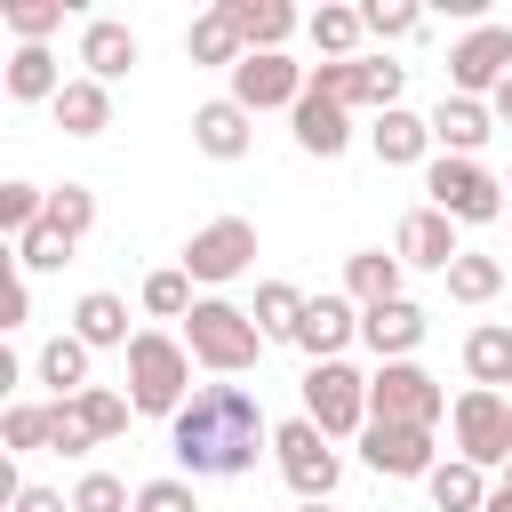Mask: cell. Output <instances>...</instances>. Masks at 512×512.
<instances>
[{
    "label": "cell",
    "instance_id": "34",
    "mask_svg": "<svg viewBox=\"0 0 512 512\" xmlns=\"http://www.w3.org/2000/svg\"><path fill=\"white\" fill-rule=\"evenodd\" d=\"M0 24L16 32V48H48V32L64 24V0H8Z\"/></svg>",
    "mask_w": 512,
    "mask_h": 512
},
{
    "label": "cell",
    "instance_id": "3",
    "mask_svg": "<svg viewBox=\"0 0 512 512\" xmlns=\"http://www.w3.org/2000/svg\"><path fill=\"white\" fill-rule=\"evenodd\" d=\"M184 344H192V360L216 368V376H248V368L264 360L256 312H240V304H224V296H200V304L184 312Z\"/></svg>",
    "mask_w": 512,
    "mask_h": 512
},
{
    "label": "cell",
    "instance_id": "35",
    "mask_svg": "<svg viewBox=\"0 0 512 512\" xmlns=\"http://www.w3.org/2000/svg\"><path fill=\"white\" fill-rule=\"evenodd\" d=\"M48 432H56V400L40 408V400H16L8 416H0V440L16 448V456H32V448H48Z\"/></svg>",
    "mask_w": 512,
    "mask_h": 512
},
{
    "label": "cell",
    "instance_id": "38",
    "mask_svg": "<svg viewBox=\"0 0 512 512\" xmlns=\"http://www.w3.org/2000/svg\"><path fill=\"white\" fill-rule=\"evenodd\" d=\"M48 224H56L64 240H88V224H96V192H88V184H56V192H48Z\"/></svg>",
    "mask_w": 512,
    "mask_h": 512
},
{
    "label": "cell",
    "instance_id": "25",
    "mask_svg": "<svg viewBox=\"0 0 512 512\" xmlns=\"http://www.w3.org/2000/svg\"><path fill=\"white\" fill-rule=\"evenodd\" d=\"M464 376H472L480 392H504V384H512V328H504V320H480V328L464 336Z\"/></svg>",
    "mask_w": 512,
    "mask_h": 512
},
{
    "label": "cell",
    "instance_id": "43",
    "mask_svg": "<svg viewBox=\"0 0 512 512\" xmlns=\"http://www.w3.org/2000/svg\"><path fill=\"white\" fill-rule=\"evenodd\" d=\"M136 512H200V496H192V480L168 472V480H144L136 488Z\"/></svg>",
    "mask_w": 512,
    "mask_h": 512
},
{
    "label": "cell",
    "instance_id": "39",
    "mask_svg": "<svg viewBox=\"0 0 512 512\" xmlns=\"http://www.w3.org/2000/svg\"><path fill=\"white\" fill-rule=\"evenodd\" d=\"M40 216H48V192H40V184H24V176H16V184H0V232H16V240H24Z\"/></svg>",
    "mask_w": 512,
    "mask_h": 512
},
{
    "label": "cell",
    "instance_id": "24",
    "mask_svg": "<svg viewBox=\"0 0 512 512\" xmlns=\"http://www.w3.org/2000/svg\"><path fill=\"white\" fill-rule=\"evenodd\" d=\"M400 256H384V248H360V256H344V296L360 304V312H376V304H392L400 296Z\"/></svg>",
    "mask_w": 512,
    "mask_h": 512
},
{
    "label": "cell",
    "instance_id": "16",
    "mask_svg": "<svg viewBox=\"0 0 512 512\" xmlns=\"http://www.w3.org/2000/svg\"><path fill=\"white\" fill-rule=\"evenodd\" d=\"M368 144H376V160L384 168H432V112H376V128H368Z\"/></svg>",
    "mask_w": 512,
    "mask_h": 512
},
{
    "label": "cell",
    "instance_id": "41",
    "mask_svg": "<svg viewBox=\"0 0 512 512\" xmlns=\"http://www.w3.org/2000/svg\"><path fill=\"white\" fill-rule=\"evenodd\" d=\"M72 512H136V496H128V480H112V472H88V480L72 488Z\"/></svg>",
    "mask_w": 512,
    "mask_h": 512
},
{
    "label": "cell",
    "instance_id": "22",
    "mask_svg": "<svg viewBox=\"0 0 512 512\" xmlns=\"http://www.w3.org/2000/svg\"><path fill=\"white\" fill-rule=\"evenodd\" d=\"M72 336L88 344V352H128L136 336H128V304L112 296V288H88L80 304H72Z\"/></svg>",
    "mask_w": 512,
    "mask_h": 512
},
{
    "label": "cell",
    "instance_id": "19",
    "mask_svg": "<svg viewBox=\"0 0 512 512\" xmlns=\"http://www.w3.org/2000/svg\"><path fill=\"white\" fill-rule=\"evenodd\" d=\"M488 136H496V112H488V104H472V96H440V104H432V144H440L448 160H472Z\"/></svg>",
    "mask_w": 512,
    "mask_h": 512
},
{
    "label": "cell",
    "instance_id": "44",
    "mask_svg": "<svg viewBox=\"0 0 512 512\" xmlns=\"http://www.w3.org/2000/svg\"><path fill=\"white\" fill-rule=\"evenodd\" d=\"M48 448H56V456H88V448H96V432L80 424L72 400H56V432H48Z\"/></svg>",
    "mask_w": 512,
    "mask_h": 512
},
{
    "label": "cell",
    "instance_id": "14",
    "mask_svg": "<svg viewBox=\"0 0 512 512\" xmlns=\"http://www.w3.org/2000/svg\"><path fill=\"white\" fill-rule=\"evenodd\" d=\"M392 256H400V264H416V272H440V280H448V264L464 256L456 216H440L432 200H424V208H408V216H400V232H392Z\"/></svg>",
    "mask_w": 512,
    "mask_h": 512
},
{
    "label": "cell",
    "instance_id": "4",
    "mask_svg": "<svg viewBox=\"0 0 512 512\" xmlns=\"http://www.w3.org/2000/svg\"><path fill=\"white\" fill-rule=\"evenodd\" d=\"M272 456H280V480L296 488V504H328L336 480H344V456H336V440H328L312 416H288V424L272 432Z\"/></svg>",
    "mask_w": 512,
    "mask_h": 512
},
{
    "label": "cell",
    "instance_id": "48",
    "mask_svg": "<svg viewBox=\"0 0 512 512\" xmlns=\"http://www.w3.org/2000/svg\"><path fill=\"white\" fill-rule=\"evenodd\" d=\"M488 112H496V120H504V128H512V80H504V88H496V96H488Z\"/></svg>",
    "mask_w": 512,
    "mask_h": 512
},
{
    "label": "cell",
    "instance_id": "29",
    "mask_svg": "<svg viewBox=\"0 0 512 512\" xmlns=\"http://www.w3.org/2000/svg\"><path fill=\"white\" fill-rule=\"evenodd\" d=\"M424 488H432V504H440V512H488V488H496V480H488L480 464H464V456H456V464H440Z\"/></svg>",
    "mask_w": 512,
    "mask_h": 512
},
{
    "label": "cell",
    "instance_id": "42",
    "mask_svg": "<svg viewBox=\"0 0 512 512\" xmlns=\"http://www.w3.org/2000/svg\"><path fill=\"white\" fill-rule=\"evenodd\" d=\"M360 24H368L376 40H408V32L424 24V8H408V0H368V8H360Z\"/></svg>",
    "mask_w": 512,
    "mask_h": 512
},
{
    "label": "cell",
    "instance_id": "32",
    "mask_svg": "<svg viewBox=\"0 0 512 512\" xmlns=\"http://www.w3.org/2000/svg\"><path fill=\"white\" fill-rule=\"evenodd\" d=\"M304 304H312V296H304L296 280H264V288H256V328L296 344V320H304Z\"/></svg>",
    "mask_w": 512,
    "mask_h": 512
},
{
    "label": "cell",
    "instance_id": "31",
    "mask_svg": "<svg viewBox=\"0 0 512 512\" xmlns=\"http://www.w3.org/2000/svg\"><path fill=\"white\" fill-rule=\"evenodd\" d=\"M184 56H192V64H224V72H232L248 48H240L232 16H224V8H208V16H192V32H184Z\"/></svg>",
    "mask_w": 512,
    "mask_h": 512
},
{
    "label": "cell",
    "instance_id": "30",
    "mask_svg": "<svg viewBox=\"0 0 512 512\" xmlns=\"http://www.w3.org/2000/svg\"><path fill=\"white\" fill-rule=\"evenodd\" d=\"M304 32H312V48H320V64H344V56H360V8H312L304 16Z\"/></svg>",
    "mask_w": 512,
    "mask_h": 512
},
{
    "label": "cell",
    "instance_id": "28",
    "mask_svg": "<svg viewBox=\"0 0 512 512\" xmlns=\"http://www.w3.org/2000/svg\"><path fill=\"white\" fill-rule=\"evenodd\" d=\"M40 384H56V400H80V392H88V344H80L72 328L40 344Z\"/></svg>",
    "mask_w": 512,
    "mask_h": 512
},
{
    "label": "cell",
    "instance_id": "26",
    "mask_svg": "<svg viewBox=\"0 0 512 512\" xmlns=\"http://www.w3.org/2000/svg\"><path fill=\"white\" fill-rule=\"evenodd\" d=\"M48 112H56L64 136H104V128H112V88H104V80H64V96H56Z\"/></svg>",
    "mask_w": 512,
    "mask_h": 512
},
{
    "label": "cell",
    "instance_id": "6",
    "mask_svg": "<svg viewBox=\"0 0 512 512\" xmlns=\"http://www.w3.org/2000/svg\"><path fill=\"white\" fill-rule=\"evenodd\" d=\"M424 192H432V208L456 216V224H496V216H504V176H488L480 160H448V152H432Z\"/></svg>",
    "mask_w": 512,
    "mask_h": 512
},
{
    "label": "cell",
    "instance_id": "49",
    "mask_svg": "<svg viewBox=\"0 0 512 512\" xmlns=\"http://www.w3.org/2000/svg\"><path fill=\"white\" fill-rule=\"evenodd\" d=\"M296 512H328V504H296Z\"/></svg>",
    "mask_w": 512,
    "mask_h": 512
},
{
    "label": "cell",
    "instance_id": "21",
    "mask_svg": "<svg viewBox=\"0 0 512 512\" xmlns=\"http://www.w3.org/2000/svg\"><path fill=\"white\" fill-rule=\"evenodd\" d=\"M288 120H296V144H304L312 160H336V152L352 144V112H344V104H328L320 88H304V104H296Z\"/></svg>",
    "mask_w": 512,
    "mask_h": 512
},
{
    "label": "cell",
    "instance_id": "45",
    "mask_svg": "<svg viewBox=\"0 0 512 512\" xmlns=\"http://www.w3.org/2000/svg\"><path fill=\"white\" fill-rule=\"evenodd\" d=\"M0 312H8L0 328H24V320H32V272H8V296H0Z\"/></svg>",
    "mask_w": 512,
    "mask_h": 512
},
{
    "label": "cell",
    "instance_id": "20",
    "mask_svg": "<svg viewBox=\"0 0 512 512\" xmlns=\"http://www.w3.org/2000/svg\"><path fill=\"white\" fill-rule=\"evenodd\" d=\"M192 144H200L208 160H240V152L256 144V112H240L232 96H208V104L192 112Z\"/></svg>",
    "mask_w": 512,
    "mask_h": 512
},
{
    "label": "cell",
    "instance_id": "2",
    "mask_svg": "<svg viewBox=\"0 0 512 512\" xmlns=\"http://www.w3.org/2000/svg\"><path fill=\"white\" fill-rule=\"evenodd\" d=\"M192 344L184 336H160V328H136L128 344V408L136 416H176L192 400Z\"/></svg>",
    "mask_w": 512,
    "mask_h": 512
},
{
    "label": "cell",
    "instance_id": "40",
    "mask_svg": "<svg viewBox=\"0 0 512 512\" xmlns=\"http://www.w3.org/2000/svg\"><path fill=\"white\" fill-rule=\"evenodd\" d=\"M72 408H80V424H88L96 440H120V432H128V400H120V392H104V384H88Z\"/></svg>",
    "mask_w": 512,
    "mask_h": 512
},
{
    "label": "cell",
    "instance_id": "46",
    "mask_svg": "<svg viewBox=\"0 0 512 512\" xmlns=\"http://www.w3.org/2000/svg\"><path fill=\"white\" fill-rule=\"evenodd\" d=\"M8 512H72V504H64V496H56V488H32V480H24V488H16V504H8Z\"/></svg>",
    "mask_w": 512,
    "mask_h": 512
},
{
    "label": "cell",
    "instance_id": "10",
    "mask_svg": "<svg viewBox=\"0 0 512 512\" xmlns=\"http://www.w3.org/2000/svg\"><path fill=\"white\" fill-rule=\"evenodd\" d=\"M504 80H512V24H472L448 48V88L472 96V104H488Z\"/></svg>",
    "mask_w": 512,
    "mask_h": 512
},
{
    "label": "cell",
    "instance_id": "50",
    "mask_svg": "<svg viewBox=\"0 0 512 512\" xmlns=\"http://www.w3.org/2000/svg\"><path fill=\"white\" fill-rule=\"evenodd\" d=\"M504 192H512V176H504Z\"/></svg>",
    "mask_w": 512,
    "mask_h": 512
},
{
    "label": "cell",
    "instance_id": "18",
    "mask_svg": "<svg viewBox=\"0 0 512 512\" xmlns=\"http://www.w3.org/2000/svg\"><path fill=\"white\" fill-rule=\"evenodd\" d=\"M216 8L232 16V32H240V48H248V56H280V40L304 24L288 0H216Z\"/></svg>",
    "mask_w": 512,
    "mask_h": 512
},
{
    "label": "cell",
    "instance_id": "15",
    "mask_svg": "<svg viewBox=\"0 0 512 512\" xmlns=\"http://www.w3.org/2000/svg\"><path fill=\"white\" fill-rule=\"evenodd\" d=\"M360 336V304L352 296H312L304 304V320H296V352H312V360H344V344Z\"/></svg>",
    "mask_w": 512,
    "mask_h": 512
},
{
    "label": "cell",
    "instance_id": "1",
    "mask_svg": "<svg viewBox=\"0 0 512 512\" xmlns=\"http://www.w3.org/2000/svg\"><path fill=\"white\" fill-rule=\"evenodd\" d=\"M168 448L192 480H240L256 464V448H272V424H264L248 384H200L168 416Z\"/></svg>",
    "mask_w": 512,
    "mask_h": 512
},
{
    "label": "cell",
    "instance_id": "27",
    "mask_svg": "<svg viewBox=\"0 0 512 512\" xmlns=\"http://www.w3.org/2000/svg\"><path fill=\"white\" fill-rule=\"evenodd\" d=\"M8 96H16V104H56V96H64L56 56H48V48H16V56H8Z\"/></svg>",
    "mask_w": 512,
    "mask_h": 512
},
{
    "label": "cell",
    "instance_id": "23",
    "mask_svg": "<svg viewBox=\"0 0 512 512\" xmlns=\"http://www.w3.org/2000/svg\"><path fill=\"white\" fill-rule=\"evenodd\" d=\"M136 56H144V48H136V32H128V24L88 16V32H80V64H88V80H120Z\"/></svg>",
    "mask_w": 512,
    "mask_h": 512
},
{
    "label": "cell",
    "instance_id": "33",
    "mask_svg": "<svg viewBox=\"0 0 512 512\" xmlns=\"http://www.w3.org/2000/svg\"><path fill=\"white\" fill-rule=\"evenodd\" d=\"M496 288H504V264H496V256H480V248H464V256L448 264V296H456V304H488Z\"/></svg>",
    "mask_w": 512,
    "mask_h": 512
},
{
    "label": "cell",
    "instance_id": "8",
    "mask_svg": "<svg viewBox=\"0 0 512 512\" xmlns=\"http://www.w3.org/2000/svg\"><path fill=\"white\" fill-rule=\"evenodd\" d=\"M448 424H456V456H464V464H480V472L512 464V400H504V392H480V384L456 392Z\"/></svg>",
    "mask_w": 512,
    "mask_h": 512
},
{
    "label": "cell",
    "instance_id": "47",
    "mask_svg": "<svg viewBox=\"0 0 512 512\" xmlns=\"http://www.w3.org/2000/svg\"><path fill=\"white\" fill-rule=\"evenodd\" d=\"M488 512H512V464L496 472V488H488Z\"/></svg>",
    "mask_w": 512,
    "mask_h": 512
},
{
    "label": "cell",
    "instance_id": "36",
    "mask_svg": "<svg viewBox=\"0 0 512 512\" xmlns=\"http://www.w3.org/2000/svg\"><path fill=\"white\" fill-rule=\"evenodd\" d=\"M72 248H80V240H64V232L40 216V224L16 240V272H56V264H72Z\"/></svg>",
    "mask_w": 512,
    "mask_h": 512
},
{
    "label": "cell",
    "instance_id": "12",
    "mask_svg": "<svg viewBox=\"0 0 512 512\" xmlns=\"http://www.w3.org/2000/svg\"><path fill=\"white\" fill-rule=\"evenodd\" d=\"M304 88H312V64H288V56H240L224 96H232L240 112H296Z\"/></svg>",
    "mask_w": 512,
    "mask_h": 512
},
{
    "label": "cell",
    "instance_id": "5",
    "mask_svg": "<svg viewBox=\"0 0 512 512\" xmlns=\"http://www.w3.org/2000/svg\"><path fill=\"white\" fill-rule=\"evenodd\" d=\"M440 416H448V392L416 360H384L368 376V424H416V432H432Z\"/></svg>",
    "mask_w": 512,
    "mask_h": 512
},
{
    "label": "cell",
    "instance_id": "37",
    "mask_svg": "<svg viewBox=\"0 0 512 512\" xmlns=\"http://www.w3.org/2000/svg\"><path fill=\"white\" fill-rule=\"evenodd\" d=\"M192 304H200V296H192V272H184V264H168V272L144 280V312H152V320H184Z\"/></svg>",
    "mask_w": 512,
    "mask_h": 512
},
{
    "label": "cell",
    "instance_id": "17",
    "mask_svg": "<svg viewBox=\"0 0 512 512\" xmlns=\"http://www.w3.org/2000/svg\"><path fill=\"white\" fill-rule=\"evenodd\" d=\"M424 304H408V296H392V304H376V312H360V344L376 352V360H408L416 344H424Z\"/></svg>",
    "mask_w": 512,
    "mask_h": 512
},
{
    "label": "cell",
    "instance_id": "7",
    "mask_svg": "<svg viewBox=\"0 0 512 512\" xmlns=\"http://www.w3.org/2000/svg\"><path fill=\"white\" fill-rule=\"evenodd\" d=\"M304 416H312L328 440L368 432V376H360L352 360H312V376H304Z\"/></svg>",
    "mask_w": 512,
    "mask_h": 512
},
{
    "label": "cell",
    "instance_id": "9",
    "mask_svg": "<svg viewBox=\"0 0 512 512\" xmlns=\"http://www.w3.org/2000/svg\"><path fill=\"white\" fill-rule=\"evenodd\" d=\"M400 80H408V64H384V56H344V64H312V88L328 96V104H344V112H400Z\"/></svg>",
    "mask_w": 512,
    "mask_h": 512
},
{
    "label": "cell",
    "instance_id": "13",
    "mask_svg": "<svg viewBox=\"0 0 512 512\" xmlns=\"http://www.w3.org/2000/svg\"><path fill=\"white\" fill-rule=\"evenodd\" d=\"M360 456H368V472H384V480H432V472H440V448H432V432H416V424H368V432H360Z\"/></svg>",
    "mask_w": 512,
    "mask_h": 512
},
{
    "label": "cell",
    "instance_id": "11",
    "mask_svg": "<svg viewBox=\"0 0 512 512\" xmlns=\"http://www.w3.org/2000/svg\"><path fill=\"white\" fill-rule=\"evenodd\" d=\"M256 264V224L248 216H216V224H200L192 240H184V272L200 280V288H224V280H240Z\"/></svg>",
    "mask_w": 512,
    "mask_h": 512
}]
</instances>
